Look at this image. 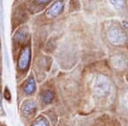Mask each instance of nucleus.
Segmentation results:
<instances>
[{"mask_svg":"<svg viewBox=\"0 0 128 126\" xmlns=\"http://www.w3.org/2000/svg\"><path fill=\"white\" fill-rule=\"evenodd\" d=\"M108 38L113 44L119 45L126 42V36L121 29L118 27H112L108 32Z\"/></svg>","mask_w":128,"mask_h":126,"instance_id":"2","label":"nucleus"},{"mask_svg":"<svg viewBox=\"0 0 128 126\" xmlns=\"http://www.w3.org/2000/svg\"><path fill=\"white\" fill-rule=\"evenodd\" d=\"M31 58V51L29 47H26L20 55V58L18 60V67L22 70H26L30 64Z\"/></svg>","mask_w":128,"mask_h":126,"instance_id":"3","label":"nucleus"},{"mask_svg":"<svg viewBox=\"0 0 128 126\" xmlns=\"http://www.w3.org/2000/svg\"><path fill=\"white\" fill-rule=\"evenodd\" d=\"M35 108H36V106H35L34 102H28L23 105V107H22V111H23V113L25 114H29V113H32V112L35 110Z\"/></svg>","mask_w":128,"mask_h":126,"instance_id":"6","label":"nucleus"},{"mask_svg":"<svg viewBox=\"0 0 128 126\" xmlns=\"http://www.w3.org/2000/svg\"><path fill=\"white\" fill-rule=\"evenodd\" d=\"M122 26L124 28H126V29L128 30V21H126V20H124V21L122 22Z\"/></svg>","mask_w":128,"mask_h":126,"instance_id":"12","label":"nucleus"},{"mask_svg":"<svg viewBox=\"0 0 128 126\" xmlns=\"http://www.w3.org/2000/svg\"><path fill=\"white\" fill-rule=\"evenodd\" d=\"M121 103H122L124 107L128 110V90L123 94L122 98H121Z\"/></svg>","mask_w":128,"mask_h":126,"instance_id":"8","label":"nucleus"},{"mask_svg":"<svg viewBox=\"0 0 128 126\" xmlns=\"http://www.w3.org/2000/svg\"><path fill=\"white\" fill-rule=\"evenodd\" d=\"M110 3L114 8H116V9H120V8L124 5L123 1H111Z\"/></svg>","mask_w":128,"mask_h":126,"instance_id":"9","label":"nucleus"},{"mask_svg":"<svg viewBox=\"0 0 128 126\" xmlns=\"http://www.w3.org/2000/svg\"><path fill=\"white\" fill-rule=\"evenodd\" d=\"M53 97H54V94L50 90H47L42 94V101L44 103H50L53 100Z\"/></svg>","mask_w":128,"mask_h":126,"instance_id":"7","label":"nucleus"},{"mask_svg":"<svg viewBox=\"0 0 128 126\" xmlns=\"http://www.w3.org/2000/svg\"><path fill=\"white\" fill-rule=\"evenodd\" d=\"M63 9V3L62 2H56L55 3H53V5L51 6L50 9L47 10L46 15L50 16V17H55L57 16L62 11Z\"/></svg>","mask_w":128,"mask_h":126,"instance_id":"4","label":"nucleus"},{"mask_svg":"<svg viewBox=\"0 0 128 126\" xmlns=\"http://www.w3.org/2000/svg\"><path fill=\"white\" fill-rule=\"evenodd\" d=\"M35 89H36V84H35L34 79L32 78L28 80L26 86H25V92L28 94H32L35 91Z\"/></svg>","mask_w":128,"mask_h":126,"instance_id":"5","label":"nucleus"},{"mask_svg":"<svg viewBox=\"0 0 128 126\" xmlns=\"http://www.w3.org/2000/svg\"><path fill=\"white\" fill-rule=\"evenodd\" d=\"M0 103H1V96H0Z\"/></svg>","mask_w":128,"mask_h":126,"instance_id":"13","label":"nucleus"},{"mask_svg":"<svg viewBox=\"0 0 128 126\" xmlns=\"http://www.w3.org/2000/svg\"><path fill=\"white\" fill-rule=\"evenodd\" d=\"M34 126H48V125H47L46 122H45L44 119H38V120L34 125Z\"/></svg>","mask_w":128,"mask_h":126,"instance_id":"10","label":"nucleus"},{"mask_svg":"<svg viewBox=\"0 0 128 126\" xmlns=\"http://www.w3.org/2000/svg\"><path fill=\"white\" fill-rule=\"evenodd\" d=\"M18 34H19V38H18V40L20 41V40H22V39H24L25 38H26V32H25L24 30H22V31H20L19 32H18Z\"/></svg>","mask_w":128,"mask_h":126,"instance_id":"11","label":"nucleus"},{"mask_svg":"<svg viewBox=\"0 0 128 126\" xmlns=\"http://www.w3.org/2000/svg\"><path fill=\"white\" fill-rule=\"evenodd\" d=\"M93 90L95 95L98 96H105L110 90V82L104 75H98L94 80Z\"/></svg>","mask_w":128,"mask_h":126,"instance_id":"1","label":"nucleus"}]
</instances>
